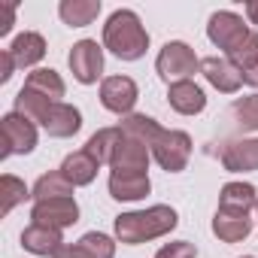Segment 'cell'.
<instances>
[{
    "label": "cell",
    "mask_w": 258,
    "mask_h": 258,
    "mask_svg": "<svg viewBox=\"0 0 258 258\" xmlns=\"http://www.w3.org/2000/svg\"><path fill=\"white\" fill-rule=\"evenodd\" d=\"M249 231H252L249 213H243V210H225V207L216 210V216H213V234L222 243H240V240L249 237Z\"/></svg>",
    "instance_id": "13"
},
{
    "label": "cell",
    "mask_w": 258,
    "mask_h": 258,
    "mask_svg": "<svg viewBox=\"0 0 258 258\" xmlns=\"http://www.w3.org/2000/svg\"><path fill=\"white\" fill-rule=\"evenodd\" d=\"M67 64H70V73L76 82L94 85L103 73V49L97 46V40H79V43H73Z\"/></svg>",
    "instance_id": "7"
},
{
    "label": "cell",
    "mask_w": 258,
    "mask_h": 258,
    "mask_svg": "<svg viewBox=\"0 0 258 258\" xmlns=\"http://www.w3.org/2000/svg\"><path fill=\"white\" fill-rule=\"evenodd\" d=\"M79 246H85L94 258H112V255H115L112 237H106V234H100V231H88V234L79 240Z\"/></svg>",
    "instance_id": "29"
},
{
    "label": "cell",
    "mask_w": 258,
    "mask_h": 258,
    "mask_svg": "<svg viewBox=\"0 0 258 258\" xmlns=\"http://www.w3.org/2000/svg\"><path fill=\"white\" fill-rule=\"evenodd\" d=\"M140 91H137V82L131 76H106L100 82V103L103 109L115 112V115H131L134 103H137Z\"/></svg>",
    "instance_id": "9"
},
{
    "label": "cell",
    "mask_w": 258,
    "mask_h": 258,
    "mask_svg": "<svg viewBox=\"0 0 258 258\" xmlns=\"http://www.w3.org/2000/svg\"><path fill=\"white\" fill-rule=\"evenodd\" d=\"M243 82H246V85H252V88H258V64H255L252 70H246V73H243Z\"/></svg>",
    "instance_id": "35"
},
{
    "label": "cell",
    "mask_w": 258,
    "mask_h": 258,
    "mask_svg": "<svg viewBox=\"0 0 258 258\" xmlns=\"http://www.w3.org/2000/svg\"><path fill=\"white\" fill-rule=\"evenodd\" d=\"M40 127H43L49 137H58V140L73 137V134H79V127H82V112H79L73 103L58 100V103L49 106V112L43 115Z\"/></svg>",
    "instance_id": "11"
},
{
    "label": "cell",
    "mask_w": 258,
    "mask_h": 258,
    "mask_svg": "<svg viewBox=\"0 0 258 258\" xmlns=\"http://www.w3.org/2000/svg\"><path fill=\"white\" fill-rule=\"evenodd\" d=\"M103 49H109L121 61H137L149 49V34L137 13L115 10L103 25Z\"/></svg>",
    "instance_id": "2"
},
{
    "label": "cell",
    "mask_w": 258,
    "mask_h": 258,
    "mask_svg": "<svg viewBox=\"0 0 258 258\" xmlns=\"http://www.w3.org/2000/svg\"><path fill=\"white\" fill-rule=\"evenodd\" d=\"M222 167L231 173L258 170V137L255 140H231L222 149Z\"/></svg>",
    "instance_id": "15"
},
{
    "label": "cell",
    "mask_w": 258,
    "mask_h": 258,
    "mask_svg": "<svg viewBox=\"0 0 258 258\" xmlns=\"http://www.w3.org/2000/svg\"><path fill=\"white\" fill-rule=\"evenodd\" d=\"M0 134H4V158L10 155H28L37 149V124L22 115V112H7L4 118H0Z\"/></svg>",
    "instance_id": "5"
},
{
    "label": "cell",
    "mask_w": 258,
    "mask_h": 258,
    "mask_svg": "<svg viewBox=\"0 0 258 258\" xmlns=\"http://www.w3.org/2000/svg\"><path fill=\"white\" fill-rule=\"evenodd\" d=\"M73 188H76V185H73L61 170H52V173H43V176L34 182L31 198H34V204L52 201V198H73Z\"/></svg>",
    "instance_id": "21"
},
{
    "label": "cell",
    "mask_w": 258,
    "mask_h": 258,
    "mask_svg": "<svg viewBox=\"0 0 258 258\" xmlns=\"http://www.w3.org/2000/svg\"><path fill=\"white\" fill-rule=\"evenodd\" d=\"M243 258H252V255H243Z\"/></svg>",
    "instance_id": "36"
},
{
    "label": "cell",
    "mask_w": 258,
    "mask_h": 258,
    "mask_svg": "<svg viewBox=\"0 0 258 258\" xmlns=\"http://www.w3.org/2000/svg\"><path fill=\"white\" fill-rule=\"evenodd\" d=\"M201 73H204V79L216 88V91H222V94H234L240 85H243V70H237L228 58H204L201 61Z\"/></svg>",
    "instance_id": "12"
},
{
    "label": "cell",
    "mask_w": 258,
    "mask_h": 258,
    "mask_svg": "<svg viewBox=\"0 0 258 258\" xmlns=\"http://www.w3.org/2000/svg\"><path fill=\"white\" fill-rule=\"evenodd\" d=\"M246 19H249V25L258 28V0H249L246 4Z\"/></svg>",
    "instance_id": "34"
},
{
    "label": "cell",
    "mask_w": 258,
    "mask_h": 258,
    "mask_svg": "<svg viewBox=\"0 0 258 258\" xmlns=\"http://www.w3.org/2000/svg\"><path fill=\"white\" fill-rule=\"evenodd\" d=\"M234 118L240 127H249V131H258V94H246V97H237L234 106H231Z\"/></svg>",
    "instance_id": "28"
},
{
    "label": "cell",
    "mask_w": 258,
    "mask_h": 258,
    "mask_svg": "<svg viewBox=\"0 0 258 258\" xmlns=\"http://www.w3.org/2000/svg\"><path fill=\"white\" fill-rule=\"evenodd\" d=\"M100 164L88 155V149H79V152H70L61 164V173L73 182V185H91L94 176H97Z\"/></svg>",
    "instance_id": "19"
},
{
    "label": "cell",
    "mask_w": 258,
    "mask_h": 258,
    "mask_svg": "<svg viewBox=\"0 0 258 258\" xmlns=\"http://www.w3.org/2000/svg\"><path fill=\"white\" fill-rule=\"evenodd\" d=\"M149 149H152V158L161 164V170L179 173V170H185V164L191 158V137L185 131H167L164 127Z\"/></svg>",
    "instance_id": "4"
},
{
    "label": "cell",
    "mask_w": 258,
    "mask_h": 258,
    "mask_svg": "<svg viewBox=\"0 0 258 258\" xmlns=\"http://www.w3.org/2000/svg\"><path fill=\"white\" fill-rule=\"evenodd\" d=\"M118 124L115 127H100V131H94L91 137H88V143H85V149H88V155L97 161V164H109V158H112V149H115V143H118Z\"/></svg>",
    "instance_id": "25"
},
{
    "label": "cell",
    "mask_w": 258,
    "mask_h": 258,
    "mask_svg": "<svg viewBox=\"0 0 258 258\" xmlns=\"http://www.w3.org/2000/svg\"><path fill=\"white\" fill-rule=\"evenodd\" d=\"M0 195H4V204H0V213L4 216H10L19 204H25V198H31L28 185L13 173H4V179H0Z\"/></svg>",
    "instance_id": "26"
},
{
    "label": "cell",
    "mask_w": 258,
    "mask_h": 258,
    "mask_svg": "<svg viewBox=\"0 0 258 258\" xmlns=\"http://www.w3.org/2000/svg\"><path fill=\"white\" fill-rule=\"evenodd\" d=\"M55 258H94V255H91L85 246H79V243H64Z\"/></svg>",
    "instance_id": "31"
},
{
    "label": "cell",
    "mask_w": 258,
    "mask_h": 258,
    "mask_svg": "<svg viewBox=\"0 0 258 258\" xmlns=\"http://www.w3.org/2000/svg\"><path fill=\"white\" fill-rule=\"evenodd\" d=\"M58 16L70 28H85L100 16V0H61Z\"/></svg>",
    "instance_id": "20"
},
{
    "label": "cell",
    "mask_w": 258,
    "mask_h": 258,
    "mask_svg": "<svg viewBox=\"0 0 258 258\" xmlns=\"http://www.w3.org/2000/svg\"><path fill=\"white\" fill-rule=\"evenodd\" d=\"M207 37H210L213 46H219V49L228 55V52H234V49L249 37V28L243 25V19H240L237 13L222 10V13H213V16H210Z\"/></svg>",
    "instance_id": "8"
},
{
    "label": "cell",
    "mask_w": 258,
    "mask_h": 258,
    "mask_svg": "<svg viewBox=\"0 0 258 258\" xmlns=\"http://www.w3.org/2000/svg\"><path fill=\"white\" fill-rule=\"evenodd\" d=\"M118 131H121V127H118ZM149 158H152V149L143 140H137V137H131V134L121 131L118 134V143L112 149L109 167L115 173H146L149 170Z\"/></svg>",
    "instance_id": "6"
},
{
    "label": "cell",
    "mask_w": 258,
    "mask_h": 258,
    "mask_svg": "<svg viewBox=\"0 0 258 258\" xmlns=\"http://www.w3.org/2000/svg\"><path fill=\"white\" fill-rule=\"evenodd\" d=\"M195 255H198V249H195V243H188V240L167 243V246H161V249L155 252V258H195Z\"/></svg>",
    "instance_id": "30"
},
{
    "label": "cell",
    "mask_w": 258,
    "mask_h": 258,
    "mask_svg": "<svg viewBox=\"0 0 258 258\" xmlns=\"http://www.w3.org/2000/svg\"><path fill=\"white\" fill-rule=\"evenodd\" d=\"M10 55L16 61V67H34L46 58V40L37 34V31H25L13 40L10 46Z\"/></svg>",
    "instance_id": "18"
},
{
    "label": "cell",
    "mask_w": 258,
    "mask_h": 258,
    "mask_svg": "<svg viewBox=\"0 0 258 258\" xmlns=\"http://www.w3.org/2000/svg\"><path fill=\"white\" fill-rule=\"evenodd\" d=\"M22 246L28 249V252H34V255H58L61 252V246H64V237H61V231L58 228H46V225H28L25 231H22Z\"/></svg>",
    "instance_id": "16"
},
{
    "label": "cell",
    "mask_w": 258,
    "mask_h": 258,
    "mask_svg": "<svg viewBox=\"0 0 258 258\" xmlns=\"http://www.w3.org/2000/svg\"><path fill=\"white\" fill-rule=\"evenodd\" d=\"M31 222L34 225H46V228H70L79 222V204L73 198H52V201H40L31 210Z\"/></svg>",
    "instance_id": "10"
},
{
    "label": "cell",
    "mask_w": 258,
    "mask_h": 258,
    "mask_svg": "<svg viewBox=\"0 0 258 258\" xmlns=\"http://www.w3.org/2000/svg\"><path fill=\"white\" fill-rule=\"evenodd\" d=\"M13 22H16V7H4V22H0V37H7L13 31Z\"/></svg>",
    "instance_id": "33"
},
{
    "label": "cell",
    "mask_w": 258,
    "mask_h": 258,
    "mask_svg": "<svg viewBox=\"0 0 258 258\" xmlns=\"http://www.w3.org/2000/svg\"><path fill=\"white\" fill-rule=\"evenodd\" d=\"M167 103H170V109H176L179 115H198V112H204V106H207V94H204V88H201L198 82L185 79V82L167 85Z\"/></svg>",
    "instance_id": "14"
},
{
    "label": "cell",
    "mask_w": 258,
    "mask_h": 258,
    "mask_svg": "<svg viewBox=\"0 0 258 258\" xmlns=\"http://www.w3.org/2000/svg\"><path fill=\"white\" fill-rule=\"evenodd\" d=\"M225 58H228L237 70H243V73L252 70V67L258 64V31H249V37H246L234 52H228Z\"/></svg>",
    "instance_id": "27"
},
{
    "label": "cell",
    "mask_w": 258,
    "mask_h": 258,
    "mask_svg": "<svg viewBox=\"0 0 258 258\" xmlns=\"http://www.w3.org/2000/svg\"><path fill=\"white\" fill-rule=\"evenodd\" d=\"M155 70H158V76H161L167 85L185 82V79H191V76L201 70V58L195 55V49H191L188 43L170 40V43H164V49H161L158 58H155Z\"/></svg>",
    "instance_id": "3"
},
{
    "label": "cell",
    "mask_w": 258,
    "mask_h": 258,
    "mask_svg": "<svg viewBox=\"0 0 258 258\" xmlns=\"http://www.w3.org/2000/svg\"><path fill=\"white\" fill-rule=\"evenodd\" d=\"M109 195L115 201H143L152 191L149 173H109Z\"/></svg>",
    "instance_id": "17"
},
{
    "label": "cell",
    "mask_w": 258,
    "mask_h": 258,
    "mask_svg": "<svg viewBox=\"0 0 258 258\" xmlns=\"http://www.w3.org/2000/svg\"><path fill=\"white\" fill-rule=\"evenodd\" d=\"M13 70H16V61H13L10 49H4V52H0V82H10Z\"/></svg>",
    "instance_id": "32"
},
{
    "label": "cell",
    "mask_w": 258,
    "mask_h": 258,
    "mask_svg": "<svg viewBox=\"0 0 258 258\" xmlns=\"http://www.w3.org/2000/svg\"><path fill=\"white\" fill-rule=\"evenodd\" d=\"M118 127H121L124 134H131V137L143 140L146 146H152V143H155V137L164 131V127H161L152 115H143V112H131V115H124V118L118 121Z\"/></svg>",
    "instance_id": "24"
},
{
    "label": "cell",
    "mask_w": 258,
    "mask_h": 258,
    "mask_svg": "<svg viewBox=\"0 0 258 258\" xmlns=\"http://www.w3.org/2000/svg\"><path fill=\"white\" fill-rule=\"evenodd\" d=\"M176 225H179L176 210L167 207V204H155L149 210H134V213L115 216V237L124 246H137V243L170 234Z\"/></svg>",
    "instance_id": "1"
},
{
    "label": "cell",
    "mask_w": 258,
    "mask_h": 258,
    "mask_svg": "<svg viewBox=\"0 0 258 258\" xmlns=\"http://www.w3.org/2000/svg\"><path fill=\"white\" fill-rule=\"evenodd\" d=\"M255 204H258V191H255V185H249V182H228V185H222L219 207L249 213Z\"/></svg>",
    "instance_id": "23"
},
{
    "label": "cell",
    "mask_w": 258,
    "mask_h": 258,
    "mask_svg": "<svg viewBox=\"0 0 258 258\" xmlns=\"http://www.w3.org/2000/svg\"><path fill=\"white\" fill-rule=\"evenodd\" d=\"M255 210H258V204H255Z\"/></svg>",
    "instance_id": "37"
},
{
    "label": "cell",
    "mask_w": 258,
    "mask_h": 258,
    "mask_svg": "<svg viewBox=\"0 0 258 258\" xmlns=\"http://www.w3.org/2000/svg\"><path fill=\"white\" fill-rule=\"evenodd\" d=\"M25 88L37 91V94H43V97H49V100H61L64 91H67L64 79H61L52 67H40V70H34V73L25 79Z\"/></svg>",
    "instance_id": "22"
}]
</instances>
